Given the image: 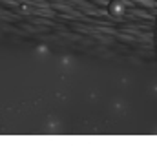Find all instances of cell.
Returning <instances> with one entry per match:
<instances>
[{"label":"cell","instance_id":"cell-1","mask_svg":"<svg viewBox=\"0 0 157 148\" xmlns=\"http://www.w3.org/2000/svg\"><path fill=\"white\" fill-rule=\"evenodd\" d=\"M155 51H157V18H155Z\"/></svg>","mask_w":157,"mask_h":148}]
</instances>
